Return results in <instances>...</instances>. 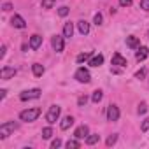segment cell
<instances>
[{
  "label": "cell",
  "instance_id": "6da1fadb",
  "mask_svg": "<svg viewBox=\"0 0 149 149\" xmlns=\"http://www.w3.org/2000/svg\"><path fill=\"white\" fill-rule=\"evenodd\" d=\"M39 116H40V109L39 107H32V109H26V111H21L19 112V119L21 121H26V123L35 121Z\"/></svg>",
  "mask_w": 149,
  "mask_h": 149
},
{
  "label": "cell",
  "instance_id": "7a4b0ae2",
  "mask_svg": "<svg viewBox=\"0 0 149 149\" xmlns=\"http://www.w3.org/2000/svg\"><path fill=\"white\" fill-rule=\"evenodd\" d=\"M18 128V125L14 121H9V123H4V125H0V139H7L14 130Z\"/></svg>",
  "mask_w": 149,
  "mask_h": 149
},
{
  "label": "cell",
  "instance_id": "3957f363",
  "mask_svg": "<svg viewBox=\"0 0 149 149\" xmlns=\"http://www.w3.org/2000/svg\"><path fill=\"white\" fill-rule=\"evenodd\" d=\"M60 112H61V109H60L58 105H51V107H49V111H47V114H46V121H47L49 125L56 123V121H58V118H60Z\"/></svg>",
  "mask_w": 149,
  "mask_h": 149
},
{
  "label": "cell",
  "instance_id": "277c9868",
  "mask_svg": "<svg viewBox=\"0 0 149 149\" xmlns=\"http://www.w3.org/2000/svg\"><path fill=\"white\" fill-rule=\"evenodd\" d=\"M40 90L39 88H33V90H26V91H23V93H19V100H33V98H39L40 97Z\"/></svg>",
  "mask_w": 149,
  "mask_h": 149
},
{
  "label": "cell",
  "instance_id": "5b68a950",
  "mask_svg": "<svg viewBox=\"0 0 149 149\" xmlns=\"http://www.w3.org/2000/svg\"><path fill=\"white\" fill-rule=\"evenodd\" d=\"M76 79H77L79 83H90V81H91V76H90L88 68H84V67H79V68L76 70Z\"/></svg>",
  "mask_w": 149,
  "mask_h": 149
},
{
  "label": "cell",
  "instance_id": "8992f818",
  "mask_svg": "<svg viewBox=\"0 0 149 149\" xmlns=\"http://www.w3.org/2000/svg\"><path fill=\"white\" fill-rule=\"evenodd\" d=\"M51 46H53V49H54L56 53H61V51H63V47H65L63 35H54V37L51 39Z\"/></svg>",
  "mask_w": 149,
  "mask_h": 149
},
{
  "label": "cell",
  "instance_id": "52a82bcc",
  "mask_svg": "<svg viewBox=\"0 0 149 149\" xmlns=\"http://www.w3.org/2000/svg\"><path fill=\"white\" fill-rule=\"evenodd\" d=\"M107 119L109 121H118L119 119V107L118 105H109L107 107Z\"/></svg>",
  "mask_w": 149,
  "mask_h": 149
},
{
  "label": "cell",
  "instance_id": "ba28073f",
  "mask_svg": "<svg viewBox=\"0 0 149 149\" xmlns=\"http://www.w3.org/2000/svg\"><path fill=\"white\" fill-rule=\"evenodd\" d=\"M16 76V68L14 67H4L0 70V79H11Z\"/></svg>",
  "mask_w": 149,
  "mask_h": 149
},
{
  "label": "cell",
  "instance_id": "9c48e42d",
  "mask_svg": "<svg viewBox=\"0 0 149 149\" xmlns=\"http://www.w3.org/2000/svg\"><path fill=\"white\" fill-rule=\"evenodd\" d=\"M88 135H90V128L86 125H81L76 132H74V137H76V139H86Z\"/></svg>",
  "mask_w": 149,
  "mask_h": 149
},
{
  "label": "cell",
  "instance_id": "30bf717a",
  "mask_svg": "<svg viewBox=\"0 0 149 149\" xmlns=\"http://www.w3.org/2000/svg\"><path fill=\"white\" fill-rule=\"evenodd\" d=\"M11 25H13L14 28H25V26H26V21H25L19 14H14L13 19H11Z\"/></svg>",
  "mask_w": 149,
  "mask_h": 149
},
{
  "label": "cell",
  "instance_id": "8fae6325",
  "mask_svg": "<svg viewBox=\"0 0 149 149\" xmlns=\"http://www.w3.org/2000/svg\"><path fill=\"white\" fill-rule=\"evenodd\" d=\"M126 46L132 47V49H139V47H140V40H139V37H133V35L126 37Z\"/></svg>",
  "mask_w": 149,
  "mask_h": 149
},
{
  "label": "cell",
  "instance_id": "7c38bea8",
  "mask_svg": "<svg viewBox=\"0 0 149 149\" xmlns=\"http://www.w3.org/2000/svg\"><path fill=\"white\" fill-rule=\"evenodd\" d=\"M147 54H149V49L146 46H140L139 51H137V54H135V58H137V61H144L147 58Z\"/></svg>",
  "mask_w": 149,
  "mask_h": 149
},
{
  "label": "cell",
  "instance_id": "4fadbf2b",
  "mask_svg": "<svg viewBox=\"0 0 149 149\" xmlns=\"http://www.w3.org/2000/svg\"><path fill=\"white\" fill-rule=\"evenodd\" d=\"M40 44H42V37H40V35L35 33V35L30 37V47H32V49H39Z\"/></svg>",
  "mask_w": 149,
  "mask_h": 149
},
{
  "label": "cell",
  "instance_id": "5bb4252c",
  "mask_svg": "<svg viewBox=\"0 0 149 149\" xmlns=\"http://www.w3.org/2000/svg\"><path fill=\"white\" fill-rule=\"evenodd\" d=\"M112 65H118V67H125V65H126V58H123L119 53H114V56H112Z\"/></svg>",
  "mask_w": 149,
  "mask_h": 149
},
{
  "label": "cell",
  "instance_id": "9a60e30c",
  "mask_svg": "<svg viewBox=\"0 0 149 149\" xmlns=\"http://www.w3.org/2000/svg\"><path fill=\"white\" fill-rule=\"evenodd\" d=\"M72 125H74V118H72V116H65V118L61 119V123H60V128H61V130H68Z\"/></svg>",
  "mask_w": 149,
  "mask_h": 149
},
{
  "label": "cell",
  "instance_id": "2e32d148",
  "mask_svg": "<svg viewBox=\"0 0 149 149\" xmlns=\"http://www.w3.org/2000/svg\"><path fill=\"white\" fill-rule=\"evenodd\" d=\"M77 28H79V32H81L83 35H86V33H90V23H88V21H84V19H81V21H77Z\"/></svg>",
  "mask_w": 149,
  "mask_h": 149
},
{
  "label": "cell",
  "instance_id": "e0dca14e",
  "mask_svg": "<svg viewBox=\"0 0 149 149\" xmlns=\"http://www.w3.org/2000/svg\"><path fill=\"white\" fill-rule=\"evenodd\" d=\"M72 35H74V25L72 23H65V26H63V37L70 39Z\"/></svg>",
  "mask_w": 149,
  "mask_h": 149
},
{
  "label": "cell",
  "instance_id": "ac0fdd59",
  "mask_svg": "<svg viewBox=\"0 0 149 149\" xmlns=\"http://www.w3.org/2000/svg\"><path fill=\"white\" fill-rule=\"evenodd\" d=\"M104 63V56L102 54H97V56H91L90 58V65L91 67H100Z\"/></svg>",
  "mask_w": 149,
  "mask_h": 149
},
{
  "label": "cell",
  "instance_id": "d6986e66",
  "mask_svg": "<svg viewBox=\"0 0 149 149\" xmlns=\"http://www.w3.org/2000/svg\"><path fill=\"white\" fill-rule=\"evenodd\" d=\"M32 70H33V76H35V77H42L44 67H42L40 63H33V65H32Z\"/></svg>",
  "mask_w": 149,
  "mask_h": 149
},
{
  "label": "cell",
  "instance_id": "ffe728a7",
  "mask_svg": "<svg viewBox=\"0 0 149 149\" xmlns=\"http://www.w3.org/2000/svg\"><path fill=\"white\" fill-rule=\"evenodd\" d=\"M98 140H100V135H98V133H91V135L86 137V144H88V146H93V144H97Z\"/></svg>",
  "mask_w": 149,
  "mask_h": 149
},
{
  "label": "cell",
  "instance_id": "44dd1931",
  "mask_svg": "<svg viewBox=\"0 0 149 149\" xmlns=\"http://www.w3.org/2000/svg\"><path fill=\"white\" fill-rule=\"evenodd\" d=\"M91 58V53H81L76 60H77V63H83V61H88Z\"/></svg>",
  "mask_w": 149,
  "mask_h": 149
},
{
  "label": "cell",
  "instance_id": "7402d4cb",
  "mask_svg": "<svg viewBox=\"0 0 149 149\" xmlns=\"http://www.w3.org/2000/svg\"><path fill=\"white\" fill-rule=\"evenodd\" d=\"M102 97H104V93H102L100 90H97V91H93V95H91V100H93L95 104H98V102L102 100Z\"/></svg>",
  "mask_w": 149,
  "mask_h": 149
},
{
  "label": "cell",
  "instance_id": "603a6c76",
  "mask_svg": "<svg viewBox=\"0 0 149 149\" xmlns=\"http://www.w3.org/2000/svg\"><path fill=\"white\" fill-rule=\"evenodd\" d=\"M51 137H53V128L51 126L42 128V139H51Z\"/></svg>",
  "mask_w": 149,
  "mask_h": 149
},
{
  "label": "cell",
  "instance_id": "cb8c5ba5",
  "mask_svg": "<svg viewBox=\"0 0 149 149\" xmlns=\"http://www.w3.org/2000/svg\"><path fill=\"white\" fill-rule=\"evenodd\" d=\"M116 140H118V135H116V133H112V135H109V137H107V140H105V144H107V147H111V146H114V144H116Z\"/></svg>",
  "mask_w": 149,
  "mask_h": 149
},
{
  "label": "cell",
  "instance_id": "d4e9b609",
  "mask_svg": "<svg viewBox=\"0 0 149 149\" xmlns=\"http://www.w3.org/2000/svg\"><path fill=\"white\" fill-rule=\"evenodd\" d=\"M68 149H77V147H81V144H79V140H68L67 144H65Z\"/></svg>",
  "mask_w": 149,
  "mask_h": 149
},
{
  "label": "cell",
  "instance_id": "484cf974",
  "mask_svg": "<svg viewBox=\"0 0 149 149\" xmlns=\"http://www.w3.org/2000/svg\"><path fill=\"white\" fill-rule=\"evenodd\" d=\"M93 23H95L97 26H100V25L104 23V16H102L100 13H97V14H95V18H93Z\"/></svg>",
  "mask_w": 149,
  "mask_h": 149
},
{
  "label": "cell",
  "instance_id": "4316f807",
  "mask_svg": "<svg viewBox=\"0 0 149 149\" xmlns=\"http://www.w3.org/2000/svg\"><path fill=\"white\" fill-rule=\"evenodd\" d=\"M54 2H56V0H42V7L44 9H51L54 6Z\"/></svg>",
  "mask_w": 149,
  "mask_h": 149
},
{
  "label": "cell",
  "instance_id": "83f0119b",
  "mask_svg": "<svg viewBox=\"0 0 149 149\" xmlns=\"http://www.w3.org/2000/svg\"><path fill=\"white\" fill-rule=\"evenodd\" d=\"M146 111H147V104H146V102H142V104L139 105L137 112H139V114H146Z\"/></svg>",
  "mask_w": 149,
  "mask_h": 149
},
{
  "label": "cell",
  "instance_id": "f1b7e54d",
  "mask_svg": "<svg viewBox=\"0 0 149 149\" xmlns=\"http://www.w3.org/2000/svg\"><path fill=\"white\" fill-rule=\"evenodd\" d=\"M58 14H60L61 18H65V16L68 14V7H65V6H63V7H60V9H58Z\"/></svg>",
  "mask_w": 149,
  "mask_h": 149
},
{
  "label": "cell",
  "instance_id": "f546056e",
  "mask_svg": "<svg viewBox=\"0 0 149 149\" xmlns=\"http://www.w3.org/2000/svg\"><path fill=\"white\" fill-rule=\"evenodd\" d=\"M140 130H142V132H147V130H149V118H146V119L142 121V126H140Z\"/></svg>",
  "mask_w": 149,
  "mask_h": 149
},
{
  "label": "cell",
  "instance_id": "4dcf8cb0",
  "mask_svg": "<svg viewBox=\"0 0 149 149\" xmlns=\"http://www.w3.org/2000/svg\"><path fill=\"white\" fill-rule=\"evenodd\" d=\"M140 7L144 11H149V0H140Z\"/></svg>",
  "mask_w": 149,
  "mask_h": 149
},
{
  "label": "cell",
  "instance_id": "1f68e13d",
  "mask_svg": "<svg viewBox=\"0 0 149 149\" xmlns=\"http://www.w3.org/2000/svg\"><path fill=\"white\" fill-rule=\"evenodd\" d=\"M119 6L121 7H130L132 6V0H119Z\"/></svg>",
  "mask_w": 149,
  "mask_h": 149
},
{
  "label": "cell",
  "instance_id": "d6a6232c",
  "mask_svg": "<svg viewBox=\"0 0 149 149\" xmlns=\"http://www.w3.org/2000/svg\"><path fill=\"white\" fill-rule=\"evenodd\" d=\"M144 76H146V70H144V68H142V70H139V72H135V77H137V79H142Z\"/></svg>",
  "mask_w": 149,
  "mask_h": 149
},
{
  "label": "cell",
  "instance_id": "836d02e7",
  "mask_svg": "<svg viewBox=\"0 0 149 149\" xmlns=\"http://www.w3.org/2000/svg\"><path fill=\"white\" fill-rule=\"evenodd\" d=\"M60 146H61V140H60V139H56V140L51 142V147H53V149H56V147H60Z\"/></svg>",
  "mask_w": 149,
  "mask_h": 149
},
{
  "label": "cell",
  "instance_id": "e575fe53",
  "mask_svg": "<svg viewBox=\"0 0 149 149\" xmlns=\"http://www.w3.org/2000/svg\"><path fill=\"white\" fill-rule=\"evenodd\" d=\"M2 9H4V11H11V9H13V4H11V2H6V4L2 6Z\"/></svg>",
  "mask_w": 149,
  "mask_h": 149
},
{
  "label": "cell",
  "instance_id": "d590c367",
  "mask_svg": "<svg viewBox=\"0 0 149 149\" xmlns=\"http://www.w3.org/2000/svg\"><path fill=\"white\" fill-rule=\"evenodd\" d=\"M86 100H88L86 97H81V98L77 100V104H79V105H84V104H86Z\"/></svg>",
  "mask_w": 149,
  "mask_h": 149
},
{
  "label": "cell",
  "instance_id": "8d00e7d4",
  "mask_svg": "<svg viewBox=\"0 0 149 149\" xmlns=\"http://www.w3.org/2000/svg\"><path fill=\"white\" fill-rule=\"evenodd\" d=\"M6 51H7V47L2 46V49H0V58H4V56H6Z\"/></svg>",
  "mask_w": 149,
  "mask_h": 149
},
{
  "label": "cell",
  "instance_id": "74e56055",
  "mask_svg": "<svg viewBox=\"0 0 149 149\" xmlns=\"http://www.w3.org/2000/svg\"><path fill=\"white\" fill-rule=\"evenodd\" d=\"M6 95H7V91H6V90H0V98L4 100V98H6Z\"/></svg>",
  "mask_w": 149,
  "mask_h": 149
},
{
  "label": "cell",
  "instance_id": "f35d334b",
  "mask_svg": "<svg viewBox=\"0 0 149 149\" xmlns=\"http://www.w3.org/2000/svg\"><path fill=\"white\" fill-rule=\"evenodd\" d=\"M147 37H149V32H147Z\"/></svg>",
  "mask_w": 149,
  "mask_h": 149
}]
</instances>
